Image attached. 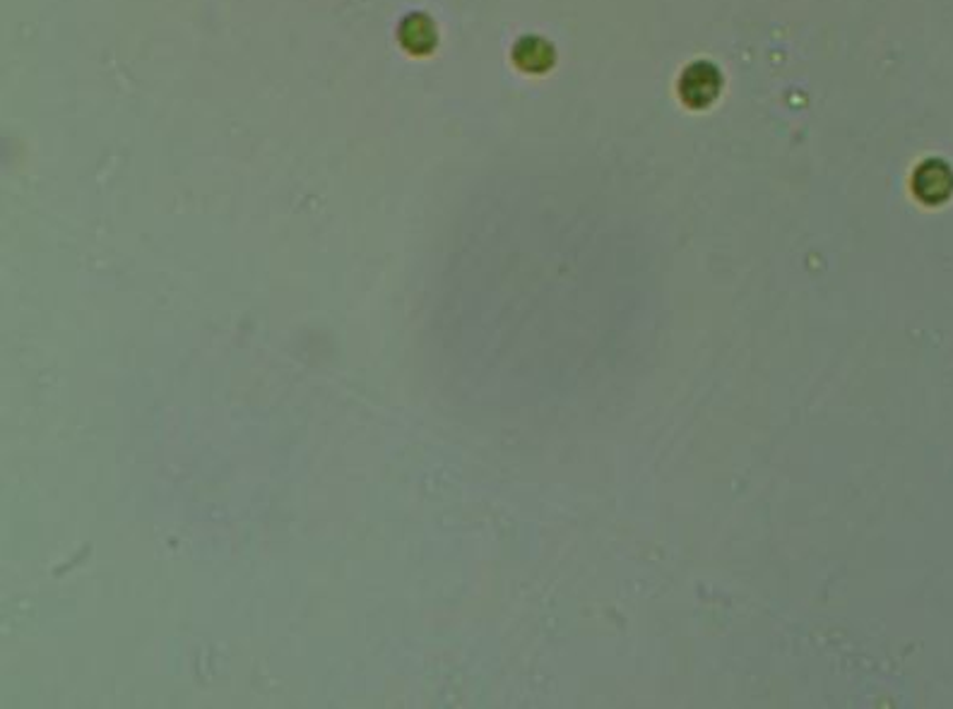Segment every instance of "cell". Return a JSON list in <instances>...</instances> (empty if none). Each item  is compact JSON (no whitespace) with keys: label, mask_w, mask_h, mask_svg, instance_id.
<instances>
[{"label":"cell","mask_w":953,"mask_h":709,"mask_svg":"<svg viewBox=\"0 0 953 709\" xmlns=\"http://www.w3.org/2000/svg\"><path fill=\"white\" fill-rule=\"evenodd\" d=\"M720 90H723V75L713 63L698 61L689 65L679 77V96L689 108L711 106Z\"/></svg>","instance_id":"obj_1"},{"label":"cell","mask_w":953,"mask_h":709,"mask_svg":"<svg viewBox=\"0 0 953 709\" xmlns=\"http://www.w3.org/2000/svg\"><path fill=\"white\" fill-rule=\"evenodd\" d=\"M915 193L919 201H925L929 205H937L941 201H946L953 191V176L946 164L941 162H927L917 169L915 173Z\"/></svg>","instance_id":"obj_2"},{"label":"cell","mask_w":953,"mask_h":709,"mask_svg":"<svg viewBox=\"0 0 953 709\" xmlns=\"http://www.w3.org/2000/svg\"><path fill=\"white\" fill-rule=\"evenodd\" d=\"M513 59L528 73H545L554 65V49L542 37H523L513 49Z\"/></svg>","instance_id":"obj_3"}]
</instances>
